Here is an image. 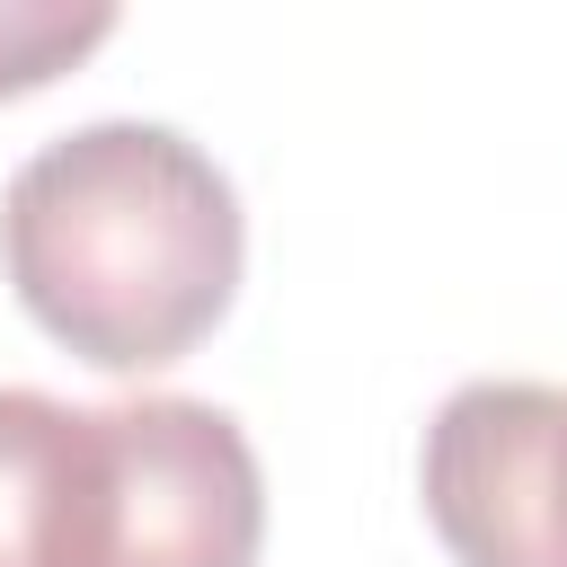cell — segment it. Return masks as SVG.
Masks as SVG:
<instances>
[{
    "mask_svg": "<svg viewBox=\"0 0 567 567\" xmlns=\"http://www.w3.org/2000/svg\"><path fill=\"white\" fill-rule=\"evenodd\" d=\"M239 195L177 124H71L0 186L9 292L97 372H159L195 354L239 292Z\"/></svg>",
    "mask_w": 567,
    "mask_h": 567,
    "instance_id": "obj_1",
    "label": "cell"
},
{
    "mask_svg": "<svg viewBox=\"0 0 567 567\" xmlns=\"http://www.w3.org/2000/svg\"><path fill=\"white\" fill-rule=\"evenodd\" d=\"M416 487L461 567H567V390L461 381L425 425Z\"/></svg>",
    "mask_w": 567,
    "mask_h": 567,
    "instance_id": "obj_2",
    "label": "cell"
},
{
    "mask_svg": "<svg viewBox=\"0 0 567 567\" xmlns=\"http://www.w3.org/2000/svg\"><path fill=\"white\" fill-rule=\"evenodd\" d=\"M115 567H257L266 478L230 408L115 399Z\"/></svg>",
    "mask_w": 567,
    "mask_h": 567,
    "instance_id": "obj_3",
    "label": "cell"
},
{
    "mask_svg": "<svg viewBox=\"0 0 567 567\" xmlns=\"http://www.w3.org/2000/svg\"><path fill=\"white\" fill-rule=\"evenodd\" d=\"M115 558V434L106 408L0 390V567Z\"/></svg>",
    "mask_w": 567,
    "mask_h": 567,
    "instance_id": "obj_4",
    "label": "cell"
},
{
    "mask_svg": "<svg viewBox=\"0 0 567 567\" xmlns=\"http://www.w3.org/2000/svg\"><path fill=\"white\" fill-rule=\"evenodd\" d=\"M115 35V9H62V0H0V97L44 89L53 71H71L89 44Z\"/></svg>",
    "mask_w": 567,
    "mask_h": 567,
    "instance_id": "obj_5",
    "label": "cell"
}]
</instances>
